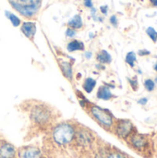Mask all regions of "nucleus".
Returning a JSON list of instances; mask_svg holds the SVG:
<instances>
[{"label":"nucleus","instance_id":"obj_29","mask_svg":"<svg viewBox=\"0 0 157 158\" xmlns=\"http://www.w3.org/2000/svg\"><path fill=\"white\" fill-rule=\"evenodd\" d=\"M150 1L154 6H157V0H150Z\"/></svg>","mask_w":157,"mask_h":158},{"label":"nucleus","instance_id":"obj_2","mask_svg":"<svg viewBox=\"0 0 157 158\" xmlns=\"http://www.w3.org/2000/svg\"><path fill=\"white\" fill-rule=\"evenodd\" d=\"M91 115L93 118L103 127L109 128L113 124V117L110 112L106 109H104L97 106H92L90 107Z\"/></svg>","mask_w":157,"mask_h":158},{"label":"nucleus","instance_id":"obj_1","mask_svg":"<svg viewBox=\"0 0 157 158\" xmlns=\"http://www.w3.org/2000/svg\"><path fill=\"white\" fill-rule=\"evenodd\" d=\"M75 136V130L72 125L62 123L56 126L53 131V139L56 143L59 145H66L69 143Z\"/></svg>","mask_w":157,"mask_h":158},{"label":"nucleus","instance_id":"obj_26","mask_svg":"<svg viewBox=\"0 0 157 158\" xmlns=\"http://www.w3.org/2000/svg\"><path fill=\"white\" fill-rule=\"evenodd\" d=\"M138 103H139V104H141V105H145V104L147 103V98H143V99H140V100L138 101Z\"/></svg>","mask_w":157,"mask_h":158},{"label":"nucleus","instance_id":"obj_14","mask_svg":"<svg viewBox=\"0 0 157 158\" xmlns=\"http://www.w3.org/2000/svg\"><path fill=\"white\" fill-rule=\"evenodd\" d=\"M131 143H132V144H133L134 147H136V148H142L145 144V139L143 137H142L141 135H135V136L132 137Z\"/></svg>","mask_w":157,"mask_h":158},{"label":"nucleus","instance_id":"obj_9","mask_svg":"<svg viewBox=\"0 0 157 158\" xmlns=\"http://www.w3.org/2000/svg\"><path fill=\"white\" fill-rule=\"evenodd\" d=\"M113 96L110 89L107 86H101L97 91V98L101 100H109Z\"/></svg>","mask_w":157,"mask_h":158},{"label":"nucleus","instance_id":"obj_24","mask_svg":"<svg viewBox=\"0 0 157 158\" xmlns=\"http://www.w3.org/2000/svg\"><path fill=\"white\" fill-rule=\"evenodd\" d=\"M84 1V5L87 7H93V0H83Z\"/></svg>","mask_w":157,"mask_h":158},{"label":"nucleus","instance_id":"obj_8","mask_svg":"<svg viewBox=\"0 0 157 158\" xmlns=\"http://www.w3.org/2000/svg\"><path fill=\"white\" fill-rule=\"evenodd\" d=\"M59 66L61 68L62 73L64 74V76L68 80L71 81L73 79V72H72V67L71 64L69 62L61 60V62L59 63Z\"/></svg>","mask_w":157,"mask_h":158},{"label":"nucleus","instance_id":"obj_3","mask_svg":"<svg viewBox=\"0 0 157 158\" xmlns=\"http://www.w3.org/2000/svg\"><path fill=\"white\" fill-rule=\"evenodd\" d=\"M31 117L32 120H34L38 124H44L47 121H49L51 117L50 110L43 105L35 106L31 113Z\"/></svg>","mask_w":157,"mask_h":158},{"label":"nucleus","instance_id":"obj_31","mask_svg":"<svg viewBox=\"0 0 157 158\" xmlns=\"http://www.w3.org/2000/svg\"><path fill=\"white\" fill-rule=\"evenodd\" d=\"M155 81H156V82H157V77H156V79H155Z\"/></svg>","mask_w":157,"mask_h":158},{"label":"nucleus","instance_id":"obj_30","mask_svg":"<svg viewBox=\"0 0 157 158\" xmlns=\"http://www.w3.org/2000/svg\"><path fill=\"white\" fill-rule=\"evenodd\" d=\"M154 69H155V71H157V62H156V64L155 65V67H154Z\"/></svg>","mask_w":157,"mask_h":158},{"label":"nucleus","instance_id":"obj_16","mask_svg":"<svg viewBox=\"0 0 157 158\" xmlns=\"http://www.w3.org/2000/svg\"><path fill=\"white\" fill-rule=\"evenodd\" d=\"M78 140L79 142L81 143V144H86V143H90V136L89 134H87L86 132H80L78 134Z\"/></svg>","mask_w":157,"mask_h":158},{"label":"nucleus","instance_id":"obj_13","mask_svg":"<svg viewBox=\"0 0 157 158\" xmlns=\"http://www.w3.org/2000/svg\"><path fill=\"white\" fill-rule=\"evenodd\" d=\"M96 85V81L93 78H87L83 82V89L86 93L90 94L93 91L94 87Z\"/></svg>","mask_w":157,"mask_h":158},{"label":"nucleus","instance_id":"obj_15","mask_svg":"<svg viewBox=\"0 0 157 158\" xmlns=\"http://www.w3.org/2000/svg\"><path fill=\"white\" fill-rule=\"evenodd\" d=\"M6 16L11 21V23H12V25L14 27H18V26L20 25V19L15 14H13L11 12H8V11H6Z\"/></svg>","mask_w":157,"mask_h":158},{"label":"nucleus","instance_id":"obj_23","mask_svg":"<svg viewBox=\"0 0 157 158\" xmlns=\"http://www.w3.org/2000/svg\"><path fill=\"white\" fill-rule=\"evenodd\" d=\"M110 22H111L114 26H117V24H118L117 17H116V16H112V17L110 18Z\"/></svg>","mask_w":157,"mask_h":158},{"label":"nucleus","instance_id":"obj_19","mask_svg":"<svg viewBox=\"0 0 157 158\" xmlns=\"http://www.w3.org/2000/svg\"><path fill=\"white\" fill-rule=\"evenodd\" d=\"M155 81H152V80H146L145 81H144V87L146 88V90L147 91H149V92H152L154 89H155Z\"/></svg>","mask_w":157,"mask_h":158},{"label":"nucleus","instance_id":"obj_6","mask_svg":"<svg viewBox=\"0 0 157 158\" xmlns=\"http://www.w3.org/2000/svg\"><path fill=\"white\" fill-rule=\"evenodd\" d=\"M19 158H39L40 152L37 148L34 147H26L19 151Z\"/></svg>","mask_w":157,"mask_h":158},{"label":"nucleus","instance_id":"obj_17","mask_svg":"<svg viewBox=\"0 0 157 158\" xmlns=\"http://www.w3.org/2000/svg\"><path fill=\"white\" fill-rule=\"evenodd\" d=\"M136 61V54L134 52H130L128 53L127 56H126V62L130 66V67H134V63Z\"/></svg>","mask_w":157,"mask_h":158},{"label":"nucleus","instance_id":"obj_10","mask_svg":"<svg viewBox=\"0 0 157 158\" xmlns=\"http://www.w3.org/2000/svg\"><path fill=\"white\" fill-rule=\"evenodd\" d=\"M67 49L68 52H75V51H81L84 50V44L78 40H72L67 45Z\"/></svg>","mask_w":157,"mask_h":158},{"label":"nucleus","instance_id":"obj_28","mask_svg":"<svg viewBox=\"0 0 157 158\" xmlns=\"http://www.w3.org/2000/svg\"><path fill=\"white\" fill-rule=\"evenodd\" d=\"M85 56H86V58H91L92 57V53L91 52H87L86 54H85Z\"/></svg>","mask_w":157,"mask_h":158},{"label":"nucleus","instance_id":"obj_5","mask_svg":"<svg viewBox=\"0 0 157 158\" xmlns=\"http://www.w3.org/2000/svg\"><path fill=\"white\" fill-rule=\"evenodd\" d=\"M21 31L29 39H32L36 32V25L34 22L27 21L21 24Z\"/></svg>","mask_w":157,"mask_h":158},{"label":"nucleus","instance_id":"obj_27","mask_svg":"<svg viewBox=\"0 0 157 158\" xmlns=\"http://www.w3.org/2000/svg\"><path fill=\"white\" fill-rule=\"evenodd\" d=\"M101 11H102L104 14H106V13H107V6H101Z\"/></svg>","mask_w":157,"mask_h":158},{"label":"nucleus","instance_id":"obj_4","mask_svg":"<svg viewBox=\"0 0 157 158\" xmlns=\"http://www.w3.org/2000/svg\"><path fill=\"white\" fill-rule=\"evenodd\" d=\"M132 130V124L129 120H121L117 126V134L121 138H126L129 136Z\"/></svg>","mask_w":157,"mask_h":158},{"label":"nucleus","instance_id":"obj_12","mask_svg":"<svg viewBox=\"0 0 157 158\" xmlns=\"http://www.w3.org/2000/svg\"><path fill=\"white\" fill-rule=\"evenodd\" d=\"M68 26L69 28H72L74 30H77V29H81L83 25V22H82V19H81V17L80 15H75L69 21H68Z\"/></svg>","mask_w":157,"mask_h":158},{"label":"nucleus","instance_id":"obj_20","mask_svg":"<svg viewBox=\"0 0 157 158\" xmlns=\"http://www.w3.org/2000/svg\"><path fill=\"white\" fill-rule=\"evenodd\" d=\"M76 35V31L72 28H68V30L66 31V36L67 37H69V38H72Z\"/></svg>","mask_w":157,"mask_h":158},{"label":"nucleus","instance_id":"obj_11","mask_svg":"<svg viewBox=\"0 0 157 158\" xmlns=\"http://www.w3.org/2000/svg\"><path fill=\"white\" fill-rule=\"evenodd\" d=\"M96 59L100 64H108L112 61V57L110 54L105 50H102L101 52H99L97 54Z\"/></svg>","mask_w":157,"mask_h":158},{"label":"nucleus","instance_id":"obj_21","mask_svg":"<svg viewBox=\"0 0 157 158\" xmlns=\"http://www.w3.org/2000/svg\"><path fill=\"white\" fill-rule=\"evenodd\" d=\"M108 158H125V157H124V156H123V155H121V154L115 153V154H112V155H110Z\"/></svg>","mask_w":157,"mask_h":158},{"label":"nucleus","instance_id":"obj_18","mask_svg":"<svg viewBox=\"0 0 157 158\" xmlns=\"http://www.w3.org/2000/svg\"><path fill=\"white\" fill-rule=\"evenodd\" d=\"M146 32L147 34L150 36V38L154 41V42H156L157 41V31L153 28V27H149L147 30H146Z\"/></svg>","mask_w":157,"mask_h":158},{"label":"nucleus","instance_id":"obj_22","mask_svg":"<svg viewBox=\"0 0 157 158\" xmlns=\"http://www.w3.org/2000/svg\"><path fill=\"white\" fill-rule=\"evenodd\" d=\"M130 85L132 86V89L136 90L137 87H138V81H133V80H130Z\"/></svg>","mask_w":157,"mask_h":158},{"label":"nucleus","instance_id":"obj_25","mask_svg":"<svg viewBox=\"0 0 157 158\" xmlns=\"http://www.w3.org/2000/svg\"><path fill=\"white\" fill-rule=\"evenodd\" d=\"M140 56H144V55H150V52L148 50H140L139 51Z\"/></svg>","mask_w":157,"mask_h":158},{"label":"nucleus","instance_id":"obj_7","mask_svg":"<svg viewBox=\"0 0 157 158\" xmlns=\"http://www.w3.org/2000/svg\"><path fill=\"white\" fill-rule=\"evenodd\" d=\"M15 153V148L11 144L5 143L0 147V158H13Z\"/></svg>","mask_w":157,"mask_h":158}]
</instances>
